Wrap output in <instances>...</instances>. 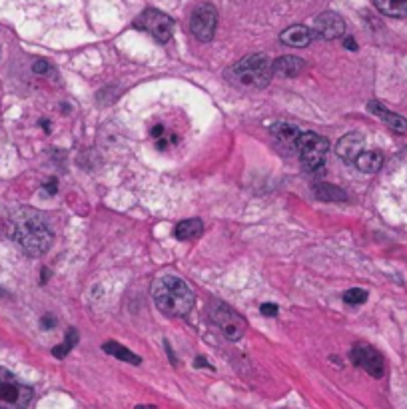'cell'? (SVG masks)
I'll return each mask as SVG.
<instances>
[{"label": "cell", "mask_w": 407, "mask_h": 409, "mask_svg": "<svg viewBox=\"0 0 407 409\" xmlns=\"http://www.w3.org/2000/svg\"><path fill=\"white\" fill-rule=\"evenodd\" d=\"M218 26V10L214 4H200L192 12L190 18V32L200 40V42H210L216 35Z\"/></svg>", "instance_id": "obj_8"}, {"label": "cell", "mask_w": 407, "mask_h": 409, "mask_svg": "<svg viewBox=\"0 0 407 409\" xmlns=\"http://www.w3.org/2000/svg\"><path fill=\"white\" fill-rule=\"evenodd\" d=\"M368 108H370L372 114H375L377 118H381L386 124L390 126L391 130H395V132H407V120L404 116L391 112V110H388L384 104H379V102H375V100H372V102L368 104Z\"/></svg>", "instance_id": "obj_13"}, {"label": "cell", "mask_w": 407, "mask_h": 409, "mask_svg": "<svg viewBox=\"0 0 407 409\" xmlns=\"http://www.w3.org/2000/svg\"><path fill=\"white\" fill-rule=\"evenodd\" d=\"M274 78V60L267 54H249L226 70V80L242 90L266 88Z\"/></svg>", "instance_id": "obj_3"}, {"label": "cell", "mask_w": 407, "mask_h": 409, "mask_svg": "<svg viewBox=\"0 0 407 409\" xmlns=\"http://www.w3.org/2000/svg\"><path fill=\"white\" fill-rule=\"evenodd\" d=\"M134 26L138 30L148 32L152 38H156L160 44H166L174 35V20L154 8L144 10L140 17L134 20Z\"/></svg>", "instance_id": "obj_7"}, {"label": "cell", "mask_w": 407, "mask_h": 409, "mask_svg": "<svg viewBox=\"0 0 407 409\" xmlns=\"http://www.w3.org/2000/svg\"><path fill=\"white\" fill-rule=\"evenodd\" d=\"M260 312H262L266 318H274V316H278V305H274V303H262V305H260Z\"/></svg>", "instance_id": "obj_23"}, {"label": "cell", "mask_w": 407, "mask_h": 409, "mask_svg": "<svg viewBox=\"0 0 407 409\" xmlns=\"http://www.w3.org/2000/svg\"><path fill=\"white\" fill-rule=\"evenodd\" d=\"M32 70H35V74H46V72L50 70V66H48V62H46V60H36L35 66H32Z\"/></svg>", "instance_id": "obj_24"}, {"label": "cell", "mask_w": 407, "mask_h": 409, "mask_svg": "<svg viewBox=\"0 0 407 409\" xmlns=\"http://www.w3.org/2000/svg\"><path fill=\"white\" fill-rule=\"evenodd\" d=\"M6 236L22 249L26 256L38 258L48 251L54 242V234L44 213L32 208H18L4 220Z\"/></svg>", "instance_id": "obj_1"}, {"label": "cell", "mask_w": 407, "mask_h": 409, "mask_svg": "<svg viewBox=\"0 0 407 409\" xmlns=\"http://www.w3.org/2000/svg\"><path fill=\"white\" fill-rule=\"evenodd\" d=\"M134 409H156L154 406H136Z\"/></svg>", "instance_id": "obj_29"}, {"label": "cell", "mask_w": 407, "mask_h": 409, "mask_svg": "<svg viewBox=\"0 0 407 409\" xmlns=\"http://www.w3.org/2000/svg\"><path fill=\"white\" fill-rule=\"evenodd\" d=\"M204 231V224L198 218H190V220H182L176 226V238L178 240H192L198 238Z\"/></svg>", "instance_id": "obj_19"}, {"label": "cell", "mask_w": 407, "mask_h": 409, "mask_svg": "<svg viewBox=\"0 0 407 409\" xmlns=\"http://www.w3.org/2000/svg\"><path fill=\"white\" fill-rule=\"evenodd\" d=\"M78 343V332L74 330V327H70L68 332H66V339L60 343V345H56L53 350V356L58 357V359H62V357H66L68 354L72 352V348Z\"/></svg>", "instance_id": "obj_21"}, {"label": "cell", "mask_w": 407, "mask_h": 409, "mask_svg": "<svg viewBox=\"0 0 407 409\" xmlns=\"http://www.w3.org/2000/svg\"><path fill=\"white\" fill-rule=\"evenodd\" d=\"M381 164H384V156H381V152H375V150H363L354 162L355 168L366 174L377 172L381 168Z\"/></svg>", "instance_id": "obj_16"}, {"label": "cell", "mask_w": 407, "mask_h": 409, "mask_svg": "<svg viewBox=\"0 0 407 409\" xmlns=\"http://www.w3.org/2000/svg\"><path fill=\"white\" fill-rule=\"evenodd\" d=\"M54 323H56V320H54V318H50V316H46V318L42 320V327L50 330V327H54Z\"/></svg>", "instance_id": "obj_25"}, {"label": "cell", "mask_w": 407, "mask_h": 409, "mask_svg": "<svg viewBox=\"0 0 407 409\" xmlns=\"http://www.w3.org/2000/svg\"><path fill=\"white\" fill-rule=\"evenodd\" d=\"M196 368H210V363L204 359V357H196V363H194Z\"/></svg>", "instance_id": "obj_26"}, {"label": "cell", "mask_w": 407, "mask_h": 409, "mask_svg": "<svg viewBox=\"0 0 407 409\" xmlns=\"http://www.w3.org/2000/svg\"><path fill=\"white\" fill-rule=\"evenodd\" d=\"M368 300V292L366 289H359V287H354V289H348L343 294V302L350 303V305H359V303H366Z\"/></svg>", "instance_id": "obj_22"}, {"label": "cell", "mask_w": 407, "mask_h": 409, "mask_svg": "<svg viewBox=\"0 0 407 409\" xmlns=\"http://www.w3.org/2000/svg\"><path fill=\"white\" fill-rule=\"evenodd\" d=\"M152 300L168 318H182L192 312L196 296L192 287L178 276H162L152 285Z\"/></svg>", "instance_id": "obj_2"}, {"label": "cell", "mask_w": 407, "mask_h": 409, "mask_svg": "<svg viewBox=\"0 0 407 409\" xmlns=\"http://www.w3.org/2000/svg\"><path fill=\"white\" fill-rule=\"evenodd\" d=\"M102 350L110 354V356H114L116 359H120V361H126V363H132V365H140L142 359L140 356H136L134 352H130L128 348L124 345H120L118 341H106L104 345H102Z\"/></svg>", "instance_id": "obj_17"}, {"label": "cell", "mask_w": 407, "mask_h": 409, "mask_svg": "<svg viewBox=\"0 0 407 409\" xmlns=\"http://www.w3.org/2000/svg\"><path fill=\"white\" fill-rule=\"evenodd\" d=\"M346 48H350V50H357V44H355L354 38H346Z\"/></svg>", "instance_id": "obj_28"}, {"label": "cell", "mask_w": 407, "mask_h": 409, "mask_svg": "<svg viewBox=\"0 0 407 409\" xmlns=\"http://www.w3.org/2000/svg\"><path fill=\"white\" fill-rule=\"evenodd\" d=\"M312 38H314V32L303 24H294L280 35V40L283 44L294 46V48H305L312 42Z\"/></svg>", "instance_id": "obj_12"}, {"label": "cell", "mask_w": 407, "mask_h": 409, "mask_svg": "<svg viewBox=\"0 0 407 409\" xmlns=\"http://www.w3.org/2000/svg\"><path fill=\"white\" fill-rule=\"evenodd\" d=\"M346 32V22L337 12H321L314 22V35L321 40H337Z\"/></svg>", "instance_id": "obj_10"}, {"label": "cell", "mask_w": 407, "mask_h": 409, "mask_svg": "<svg viewBox=\"0 0 407 409\" xmlns=\"http://www.w3.org/2000/svg\"><path fill=\"white\" fill-rule=\"evenodd\" d=\"M375 8L388 17H407V0H373Z\"/></svg>", "instance_id": "obj_18"}, {"label": "cell", "mask_w": 407, "mask_h": 409, "mask_svg": "<svg viewBox=\"0 0 407 409\" xmlns=\"http://www.w3.org/2000/svg\"><path fill=\"white\" fill-rule=\"evenodd\" d=\"M305 70V62L298 56H280L274 60V74H280L285 78H296Z\"/></svg>", "instance_id": "obj_14"}, {"label": "cell", "mask_w": 407, "mask_h": 409, "mask_svg": "<svg viewBox=\"0 0 407 409\" xmlns=\"http://www.w3.org/2000/svg\"><path fill=\"white\" fill-rule=\"evenodd\" d=\"M46 192H48V194H56V180H50V182L46 184Z\"/></svg>", "instance_id": "obj_27"}, {"label": "cell", "mask_w": 407, "mask_h": 409, "mask_svg": "<svg viewBox=\"0 0 407 409\" xmlns=\"http://www.w3.org/2000/svg\"><path fill=\"white\" fill-rule=\"evenodd\" d=\"M208 318L222 332V336L228 338L230 341H238L248 330L246 320L234 307H230L228 303L220 302V300L210 302V305H208Z\"/></svg>", "instance_id": "obj_4"}, {"label": "cell", "mask_w": 407, "mask_h": 409, "mask_svg": "<svg viewBox=\"0 0 407 409\" xmlns=\"http://www.w3.org/2000/svg\"><path fill=\"white\" fill-rule=\"evenodd\" d=\"M363 146H366V138L359 134V132H350L346 134L336 146L337 156L348 164H354L355 158L363 152Z\"/></svg>", "instance_id": "obj_11"}, {"label": "cell", "mask_w": 407, "mask_h": 409, "mask_svg": "<svg viewBox=\"0 0 407 409\" xmlns=\"http://www.w3.org/2000/svg\"><path fill=\"white\" fill-rule=\"evenodd\" d=\"M32 388L22 383L17 375L0 368V409H26L32 399Z\"/></svg>", "instance_id": "obj_6"}, {"label": "cell", "mask_w": 407, "mask_h": 409, "mask_svg": "<svg viewBox=\"0 0 407 409\" xmlns=\"http://www.w3.org/2000/svg\"><path fill=\"white\" fill-rule=\"evenodd\" d=\"M296 152L300 154L301 166L307 172H318L325 164L328 152H330V142L325 136H319L316 132H301L298 142H296Z\"/></svg>", "instance_id": "obj_5"}, {"label": "cell", "mask_w": 407, "mask_h": 409, "mask_svg": "<svg viewBox=\"0 0 407 409\" xmlns=\"http://www.w3.org/2000/svg\"><path fill=\"white\" fill-rule=\"evenodd\" d=\"M314 194L321 202H346L348 200V194L341 188L332 186V184H318L314 188Z\"/></svg>", "instance_id": "obj_20"}, {"label": "cell", "mask_w": 407, "mask_h": 409, "mask_svg": "<svg viewBox=\"0 0 407 409\" xmlns=\"http://www.w3.org/2000/svg\"><path fill=\"white\" fill-rule=\"evenodd\" d=\"M272 136L278 140L280 144H283L285 148H294L296 150V142L300 138V128H296L294 124H287V122H276V124L269 128Z\"/></svg>", "instance_id": "obj_15"}, {"label": "cell", "mask_w": 407, "mask_h": 409, "mask_svg": "<svg viewBox=\"0 0 407 409\" xmlns=\"http://www.w3.org/2000/svg\"><path fill=\"white\" fill-rule=\"evenodd\" d=\"M350 357H352V361L357 368H361L363 372H368L375 379L384 377V374H386L384 356L375 348L368 345V343H355L352 352H350Z\"/></svg>", "instance_id": "obj_9"}]
</instances>
